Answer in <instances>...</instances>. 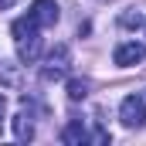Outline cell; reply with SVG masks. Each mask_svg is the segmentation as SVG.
Instances as JSON below:
<instances>
[{
    "instance_id": "1",
    "label": "cell",
    "mask_w": 146,
    "mask_h": 146,
    "mask_svg": "<svg viewBox=\"0 0 146 146\" xmlns=\"http://www.w3.org/2000/svg\"><path fill=\"white\" fill-rule=\"evenodd\" d=\"M119 119H122V126H143L146 122V99L143 95H126L122 99V106H119Z\"/></svg>"
},
{
    "instance_id": "2",
    "label": "cell",
    "mask_w": 146,
    "mask_h": 146,
    "mask_svg": "<svg viewBox=\"0 0 146 146\" xmlns=\"http://www.w3.org/2000/svg\"><path fill=\"white\" fill-rule=\"evenodd\" d=\"M14 136L21 139V143H27V139H34V106L24 99L21 102V109L14 115Z\"/></svg>"
},
{
    "instance_id": "3",
    "label": "cell",
    "mask_w": 146,
    "mask_h": 146,
    "mask_svg": "<svg viewBox=\"0 0 146 146\" xmlns=\"http://www.w3.org/2000/svg\"><path fill=\"white\" fill-rule=\"evenodd\" d=\"M112 61H115L119 68H133V65H139V61H146V44H139V41H126V44H119L115 54H112Z\"/></svg>"
},
{
    "instance_id": "4",
    "label": "cell",
    "mask_w": 146,
    "mask_h": 146,
    "mask_svg": "<svg viewBox=\"0 0 146 146\" xmlns=\"http://www.w3.org/2000/svg\"><path fill=\"white\" fill-rule=\"evenodd\" d=\"M65 72H68V48H65V44H58V48L48 54L44 82H58V78H65Z\"/></svg>"
},
{
    "instance_id": "5",
    "label": "cell",
    "mask_w": 146,
    "mask_h": 146,
    "mask_svg": "<svg viewBox=\"0 0 146 146\" xmlns=\"http://www.w3.org/2000/svg\"><path fill=\"white\" fill-rule=\"evenodd\" d=\"M27 14L34 17L41 27H54V24H58V17H61V10H58V3H54V0H34Z\"/></svg>"
},
{
    "instance_id": "6",
    "label": "cell",
    "mask_w": 146,
    "mask_h": 146,
    "mask_svg": "<svg viewBox=\"0 0 146 146\" xmlns=\"http://www.w3.org/2000/svg\"><path fill=\"white\" fill-rule=\"evenodd\" d=\"M37 31H41V24H37L31 14H27V17H17V21L10 24V34H14L17 44H21V41H31V37H41Z\"/></svg>"
},
{
    "instance_id": "7",
    "label": "cell",
    "mask_w": 146,
    "mask_h": 146,
    "mask_svg": "<svg viewBox=\"0 0 146 146\" xmlns=\"http://www.w3.org/2000/svg\"><path fill=\"white\" fill-rule=\"evenodd\" d=\"M61 139H65L68 146H82V143H88V133H85L82 122H68V126L61 129Z\"/></svg>"
},
{
    "instance_id": "8",
    "label": "cell",
    "mask_w": 146,
    "mask_h": 146,
    "mask_svg": "<svg viewBox=\"0 0 146 146\" xmlns=\"http://www.w3.org/2000/svg\"><path fill=\"white\" fill-rule=\"evenodd\" d=\"M17 54H21V61H34L37 54H41V37H31V41H21L17 44Z\"/></svg>"
},
{
    "instance_id": "9",
    "label": "cell",
    "mask_w": 146,
    "mask_h": 146,
    "mask_svg": "<svg viewBox=\"0 0 146 146\" xmlns=\"http://www.w3.org/2000/svg\"><path fill=\"white\" fill-rule=\"evenodd\" d=\"M85 95H88V82H85V78H72V82H68V99H72V102H82Z\"/></svg>"
},
{
    "instance_id": "10",
    "label": "cell",
    "mask_w": 146,
    "mask_h": 146,
    "mask_svg": "<svg viewBox=\"0 0 146 146\" xmlns=\"http://www.w3.org/2000/svg\"><path fill=\"white\" fill-rule=\"evenodd\" d=\"M139 24H143L139 14H126V17H122V27H139Z\"/></svg>"
},
{
    "instance_id": "11",
    "label": "cell",
    "mask_w": 146,
    "mask_h": 146,
    "mask_svg": "<svg viewBox=\"0 0 146 146\" xmlns=\"http://www.w3.org/2000/svg\"><path fill=\"white\" fill-rule=\"evenodd\" d=\"M3 109H7V99L0 95V129H3Z\"/></svg>"
},
{
    "instance_id": "12",
    "label": "cell",
    "mask_w": 146,
    "mask_h": 146,
    "mask_svg": "<svg viewBox=\"0 0 146 146\" xmlns=\"http://www.w3.org/2000/svg\"><path fill=\"white\" fill-rule=\"evenodd\" d=\"M17 0H0V10H7V7H14Z\"/></svg>"
}]
</instances>
